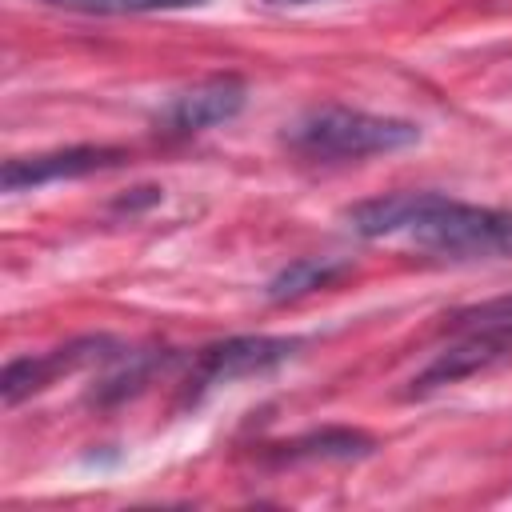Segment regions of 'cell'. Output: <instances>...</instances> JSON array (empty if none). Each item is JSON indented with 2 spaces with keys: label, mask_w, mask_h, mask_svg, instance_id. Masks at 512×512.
<instances>
[{
  "label": "cell",
  "mask_w": 512,
  "mask_h": 512,
  "mask_svg": "<svg viewBox=\"0 0 512 512\" xmlns=\"http://www.w3.org/2000/svg\"><path fill=\"white\" fill-rule=\"evenodd\" d=\"M348 228L364 240H404L444 260L512 256V212L452 200L444 192H388L360 200L344 212Z\"/></svg>",
  "instance_id": "6da1fadb"
},
{
  "label": "cell",
  "mask_w": 512,
  "mask_h": 512,
  "mask_svg": "<svg viewBox=\"0 0 512 512\" xmlns=\"http://www.w3.org/2000/svg\"><path fill=\"white\" fill-rule=\"evenodd\" d=\"M376 440L360 428H320V432H304L296 440L284 444H268L264 460L268 464H312V460H364L372 456Z\"/></svg>",
  "instance_id": "52a82bcc"
},
{
  "label": "cell",
  "mask_w": 512,
  "mask_h": 512,
  "mask_svg": "<svg viewBox=\"0 0 512 512\" xmlns=\"http://www.w3.org/2000/svg\"><path fill=\"white\" fill-rule=\"evenodd\" d=\"M300 348L296 336H228L208 348H200L188 360V380H184V404H200L204 392L244 380V376H264L292 360Z\"/></svg>",
  "instance_id": "3957f363"
},
{
  "label": "cell",
  "mask_w": 512,
  "mask_h": 512,
  "mask_svg": "<svg viewBox=\"0 0 512 512\" xmlns=\"http://www.w3.org/2000/svg\"><path fill=\"white\" fill-rule=\"evenodd\" d=\"M120 356V344L112 336H80V340H68L52 352H36V356H16L4 364V376H0V396L8 408H16L20 400L44 392L48 384H56L60 376H72L88 364H100V360H116Z\"/></svg>",
  "instance_id": "277c9868"
},
{
  "label": "cell",
  "mask_w": 512,
  "mask_h": 512,
  "mask_svg": "<svg viewBox=\"0 0 512 512\" xmlns=\"http://www.w3.org/2000/svg\"><path fill=\"white\" fill-rule=\"evenodd\" d=\"M248 104V84L232 72L224 76H208L196 88L180 92L168 108H164V128L176 136H192V132H208L216 124H228L244 112Z\"/></svg>",
  "instance_id": "8992f818"
},
{
  "label": "cell",
  "mask_w": 512,
  "mask_h": 512,
  "mask_svg": "<svg viewBox=\"0 0 512 512\" xmlns=\"http://www.w3.org/2000/svg\"><path fill=\"white\" fill-rule=\"evenodd\" d=\"M288 4H308V0H288Z\"/></svg>",
  "instance_id": "8fae6325"
},
{
  "label": "cell",
  "mask_w": 512,
  "mask_h": 512,
  "mask_svg": "<svg viewBox=\"0 0 512 512\" xmlns=\"http://www.w3.org/2000/svg\"><path fill=\"white\" fill-rule=\"evenodd\" d=\"M52 8H72V12H104V16H120V12H168V8H196L204 0H40Z\"/></svg>",
  "instance_id": "30bf717a"
},
{
  "label": "cell",
  "mask_w": 512,
  "mask_h": 512,
  "mask_svg": "<svg viewBox=\"0 0 512 512\" xmlns=\"http://www.w3.org/2000/svg\"><path fill=\"white\" fill-rule=\"evenodd\" d=\"M124 160H128V152L112 148V144H72V148L4 160L0 184H4V192H28V188L56 184V180H80L92 172H108V168H120Z\"/></svg>",
  "instance_id": "5b68a950"
},
{
  "label": "cell",
  "mask_w": 512,
  "mask_h": 512,
  "mask_svg": "<svg viewBox=\"0 0 512 512\" xmlns=\"http://www.w3.org/2000/svg\"><path fill=\"white\" fill-rule=\"evenodd\" d=\"M444 328H448V332H492V336L512 340V292H508V296H496V300H484V304H472V308L452 312Z\"/></svg>",
  "instance_id": "9c48e42d"
},
{
  "label": "cell",
  "mask_w": 512,
  "mask_h": 512,
  "mask_svg": "<svg viewBox=\"0 0 512 512\" xmlns=\"http://www.w3.org/2000/svg\"><path fill=\"white\" fill-rule=\"evenodd\" d=\"M288 148L304 160L316 164H340V160H364V156H384L412 148L420 140V124L400 120V116H376L360 108H316L300 116L284 132Z\"/></svg>",
  "instance_id": "7a4b0ae2"
},
{
  "label": "cell",
  "mask_w": 512,
  "mask_h": 512,
  "mask_svg": "<svg viewBox=\"0 0 512 512\" xmlns=\"http://www.w3.org/2000/svg\"><path fill=\"white\" fill-rule=\"evenodd\" d=\"M348 272H352L348 260H332V256H300V260H292L288 268H280V272L268 280L264 296H268L272 304H292V300H300V296H312V292H320V288L340 284Z\"/></svg>",
  "instance_id": "ba28073f"
}]
</instances>
